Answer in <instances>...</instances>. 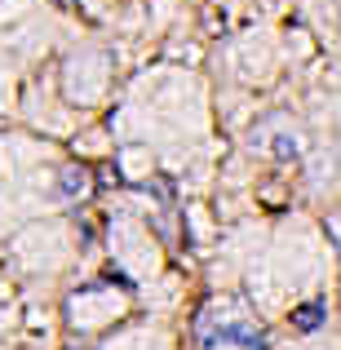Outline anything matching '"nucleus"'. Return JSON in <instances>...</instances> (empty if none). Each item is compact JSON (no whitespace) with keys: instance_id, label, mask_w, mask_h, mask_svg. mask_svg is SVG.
I'll use <instances>...</instances> for the list:
<instances>
[{"instance_id":"obj_1","label":"nucleus","mask_w":341,"mask_h":350,"mask_svg":"<svg viewBox=\"0 0 341 350\" xmlns=\"http://www.w3.org/2000/svg\"><path fill=\"white\" fill-rule=\"evenodd\" d=\"M319 319H324V306H319V301H315V306H301V310H297V328H301V333L319 328Z\"/></svg>"}]
</instances>
